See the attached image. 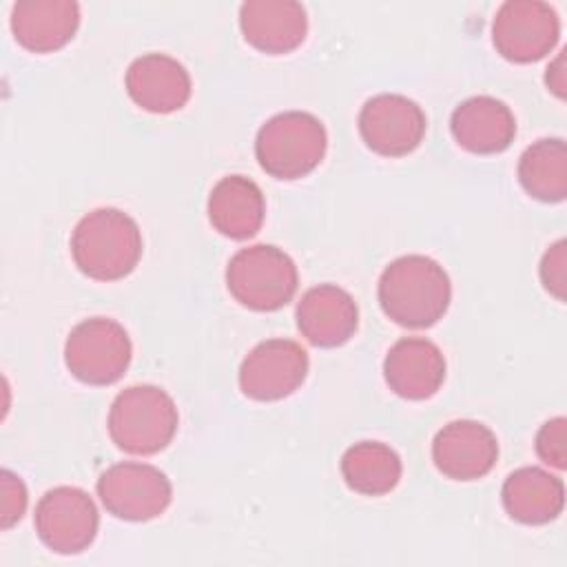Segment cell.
I'll return each instance as SVG.
<instances>
[{
	"mask_svg": "<svg viewBox=\"0 0 567 567\" xmlns=\"http://www.w3.org/2000/svg\"><path fill=\"white\" fill-rule=\"evenodd\" d=\"M452 284L443 266L425 255L394 259L379 279V303L399 326H434L450 308Z\"/></svg>",
	"mask_w": 567,
	"mask_h": 567,
	"instance_id": "cell-1",
	"label": "cell"
},
{
	"mask_svg": "<svg viewBox=\"0 0 567 567\" xmlns=\"http://www.w3.org/2000/svg\"><path fill=\"white\" fill-rule=\"evenodd\" d=\"M71 255L80 272L97 281H115L133 272L142 257L137 221L117 208H95L71 235Z\"/></svg>",
	"mask_w": 567,
	"mask_h": 567,
	"instance_id": "cell-2",
	"label": "cell"
},
{
	"mask_svg": "<svg viewBox=\"0 0 567 567\" xmlns=\"http://www.w3.org/2000/svg\"><path fill=\"white\" fill-rule=\"evenodd\" d=\"M175 401L157 385H131L122 390L109 410V434L128 452L148 456L164 450L177 432Z\"/></svg>",
	"mask_w": 567,
	"mask_h": 567,
	"instance_id": "cell-3",
	"label": "cell"
},
{
	"mask_svg": "<svg viewBox=\"0 0 567 567\" xmlns=\"http://www.w3.org/2000/svg\"><path fill=\"white\" fill-rule=\"evenodd\" d=\"M328 135L319 117L306 111H286L270 117L257 133L259 166L277 179H299L323 159Z\"/></svg>",
	"mask_w": 567,
	"mask_h": 567,
	"instance_id": "cell-4",
	"label": "cell"
},
{
	"mask_svg": "<svg viewBox=\"0 0 567 567\" xmlns=\"http://www.w3.org/2000/svg\"><path fill=\"white\" fill-rule=\"evenodd\" d=\"M226 286L241 306L270 312L279 310L295 297L299 275L295 261L281 248L255 244L230 257Z\"/></svg>",
	"mask_w": 567,
	"mask_h": 567,
	"instance_id": "cell-5",
	"label": "cell"
},
{
	"mask_svg": "<svg viewBox=\"0 0 567 567\" xmlns=\"http://www.w3.org/2000/svg\"><path fill=\"white\" fill-rule=\"evenodd\" d=\"M131 339L113 319L93 317L78 323L64 343L66 370L82 383H115L131 363Z\"/></svg>",
	"mask_w": 567,
	"mask_h": 567,
	"instance_id": "cell-6",
	"label": "cell"
},
{
	"mask_svg": "<svg viewBox=\"0 0 567 567\" xmlns=\"http://www.w3.org/2000/svg\"><path fill=\"white\" fill-rule=\"evenodd\" d=\"M97 496L109 514L122 520H151L171 505L173 487L164 472L148 463H115L97 478Z\"/></svg>",
	"mask_w": 567,
	"mask_h": 567,
	"instance_id": "cell-7",
	"label": "cell"
},
{
	"mask_svg": "<svg viewBox=\"0 0 567 567\" xmlns=\"http://www.w3.org/2000/svg\"><path fill=\"white\" fill-rule=\"evenodd\" d=\"M560 20L554 7L538 0H507L492 22L496 51L518 64L545 58L558 42Z\"/></svg>",
	"mask_w": 567,
	"mask_h": 567,
	"instance_id": "cell-8",
	"label": "cell"
},
{
	"mask_svg": "<svg viewBox=\"0 0 567 567\" xmlns=\"http://www.w3.org/2000/svg\"><path fill=\"white\" fill-rule=\"evenodd\" d=\"M35 532L40 540L58 554L84 551L100 525V516L93 498L71 485L49 489L35 505Z\"/></svg>",
	"mask_w": 567,
	"mask_h": 567,
	"instance_id": "cell-9",
	"label": "cell"
},
{
	"mask_svg": "<svg viewBox=\"0 0 567 567\" xmlns=\"http://www.w3.org/2000/svg\"><path fill=\"white\" fill-rule=\"evenodd\" d=\"M425 126L423 109L399 93H379L359 113V133L365 146L383 157L412 153L421 144Z\"/></svg>",
	"mask_w": 567,
	"mask_h": 567,
	"instance_id": "cell-10",
	"label": "cell"
},
{
	"mask_svg": "<svg viewBox=\"0 0 567 567\" xmlns=\"http://www.w3.org/2000/svg\"><path fill=\"white\" fill-rule=\"evenodd\" d=\"M308 365V352L297 341L268 339L241 361L239 388L255 401H279L306 381Z\"/></svg>",
	"mask_w": 567,
	"mask_h": 567,
	"instance_id": "cell-11",
	"label": "cell"
},
{
	"mask_svg": "<svg viewBox=\"0 0 567 567\" xmlns=\"http://www.w3.org/2000/svg\"><path fill=\"white\" fill-rule=\"evenodd\" d=\"M432 458L436 470L452 481H476L492 472L498 458L496 434L472 419H458L434 436Z\"/></svg>",
	"mask_w": 567,
	"mask_h": 567,
	"instance_id": "cell-12",
	"label": "cell"
},
{
	"mask_svg": "<svg viewBox=\"0 0 567 567\" xmlns=\"http://www.w3.org/2000/svg\"><path fill=\"white\" fill-rule=\"evenodd\" d=\"M383 377L390 390L410 401H423L445 381V357L436 343L423 337L399 339L385 354Z\"/></svg>",
	"mask_w": 567,
	"mask_h": 567,
	"instance_id": "cell-13",
	"label": "cell"
},
{
	"mask_svg": "<svg viewBox=\"0 0 567 567\" xmlns=\"http://www.w3.org/2000/svg\"><path fill=\"white\" fill-rule=\"evenodd\" d=\"M239 27L250 47L281 55L306 40L308 16L295 0H248L239 9Z\"/></svg>",
	"mask_w": 567,
	"mask_h": 567,
	"instance_id": "cell-14",
	"label": "cell"
},
{
	"mask_svg": "<svg viewBox=\"0 0 567 567\" xmlns=\"http://www.w3.org/2000/svg\"><path fill=\"white\" fill-rule=\"evenodd\" d=\"M297 326L312 346L337 348L354 334L359 326V308L348 290L321 284L306 290L299 299Z\"/></svg>",
	"mask_w": 567,
	"mask_h": 567,
	"instance_id": "cell-15",
	"label": "cell"
},
{
	"mask_svg": "<svg viewBox=\"0 0 567 567\" xmlns=\"http://www.w3.org/2000/svg\"><path fill=\"white\" fill-rule=\"evenodd\" d=\"M190 75L175 58L146 53L131 62L126 91L131 100L151 113H173L190 97Z\"/></svg>",
	"mask_w": 567,
	"mask_h": 567,
	"instance_id": "cell-16",
	"label": "cell"
},
{
	"mask_svg": "<svg viewBox=\"0 0 567 567\" xmlns=\"http://www.w3.org/2000/svg\"><path fill=\"white\" fill-rule=\"evenodd\" d=\"M450 128L465 151L494 155L514 142L516 117L505 102L492 95H474L454 109Z\"/></svg>",
	"mask_w": 567,
	"mask_h": 567,
	"instance_id": "cell-17",
	"label": "cell"
},
{
	"mask_svg": "<svg viewBox=\"0 0 567 567\" xmlns=\"http://www.w3.org/2000/svg\"><path fill=\"white\" fill-rule=\"evenodd\" d=\"M80 27V7L71 0H27L11 9V31L27 51L62 49Z\"/></svg>",
	"mask_w": 567,
	"mask_h": 567,
	"instance_id": "cell-18",
	"label": "cell"
},
{
	"mask_svg": "<svg viewBox=\"0 0 567 567\" xmlns=\"http://www.w3.org/2000/svg\"><path fill=\"white\" fill-rule=\"evenodd\" d=\"M266 202L261 188L244 175L221 177L208 197V219L217 233L230 239H248L264 224Z\"/></svg>",
	"mask_w": 567,
	"mask_h": 567,
	"instance_id": "cell-19",
	"label": "cell"
},
{
	"mask_svg": "<svg viewBox=\"0 0 567 567\" xmlns=\"http://www.w3.org/2000/svg\"><path fill=\"white\" fill-rule=\"evenodd\" d=\"M505 512L525 525H545L565 507V485L540 467H520L503 483Z\"/></svg>",
	"mask_w": 567,
	"mask_h": 567,
	"instance_id": "cell-20",
	"label": "cell"
},
{
	"mask_svg": "<svg viewBox=\"0 0 567 567\" xmlns=\"http://www.w3.org/2000/svg\"><path fill=\"white\" fill-rule=\"evenodd\" d=\"M399 454L379 441H361L341 456V474L346 485L363 496H381L396 487L401 478Z\"/></svg>",
	"mask_w": 567,
	"mask_h": 567,
	"instance_id": "cell-21",
	"label": "cell"
},
{
	"mask_svg": "<svg viewBox=\"0 0 567 567\" xmlns=\"http://www.w3.org/2000/svg\"><path fill=\"white\" fill-rule=\"evenodd\" d=\"M518 182L540 202H563L567 195V146L560 137H545L525 148L518 159Z\"/></svg>",
	"mask_w": 567,
	"mask_h": 567,
	"instance_id": "cell-22",
	"label": "cell"
},
{
	"mask_svg": "<svg viewBox=\"0 0 567 567\" xmlns=\"http://www.w3.org/2000/svg\"><path fill=\"white\" fill-rule=\"evenodd\" d=\"M536 454L543 463L563 470L567 465V421L565 416L549 419L536 434Z\"/></svg>",
	"mask_w": 567,
	"mask_h": 567,
	"instance_id": "cell-23",
	"label": "cell"
},
{
	"mask_svg": "<svg viewBox=\"0 0 567 567\" xmlns=\"http://www.w3.org/2000/svg\"><path fill=\"white\" fill-rule=\"evenodd\" d=\"M540 281L547 292L558 301H565L567 290V241L558 239L551 244L540 259Z\"/></svg>",
	"mask_w": 567,
	"mask_h": 567,
	"instance_id": "cell-24",
	"label": "cell"
},
{
	"mask_svg": "<svg viewBox=\"0 0 567 567\" xmlns=\"http://www.w3.org/2000/svg\"><path fill=\"white\" fill-rule=\"evenodd\" d=\"M0 525L2 529H9L16 525L24 509H27V487L20 476H16L9 470L0 472Z\"/></svg>",
	"mask_w": 567,
	"mask_h": 567,
	"instance_id": "cell-25",
	"label": "cell"
},
{
	"mask_svg": "<svg viewBox=\"0 0 567 567\" xmlns=\"http://www.w3.org/2000/svg\"><path fill=\"white\" fill-rule=\"evenodd\" d=\"M545 82H547V89L558 95V97H565V53L560 51L558 58L547 66V73H545Z\"/></svg>",
	"mask_w": 567,
	"mask_h": 567,
	"instance_id": "cell-26",
	"label": "cell"
}]
</instances>
